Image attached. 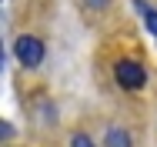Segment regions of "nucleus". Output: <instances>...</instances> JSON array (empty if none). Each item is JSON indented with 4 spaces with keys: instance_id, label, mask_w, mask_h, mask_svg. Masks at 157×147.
<instances>
[{
    "instance_id": "5",
    "label": "nucleus",
    "mask_w": 157,
    "mask_h": 147,
    "mask_svg": "<svg viewBox=\"0 0 157 147\" xmlns=\"http://www.w3.org/2000/svg\"><path fill=\"white\" fill-rule=\"evenodd\" d=\"M70 147H94V141H90L87 134H74V137H70Z\"/></svg>"
},
{
    "instance_id": "6",
    "label": "nucleus",
    "mask_w": 157,
    "mask_h": 147,
    "mask_svg": "<svg viewBox=\"0 0 157 147\" xmlns=\"http://www.w3.org/2000/svg\"><path fill=\"white\" fill-rule=\"evenodd\" d=\"M90 7H97V10H100V7H107V0H90Z\"/></svg>"
},
{
    "instance_id": "4",
    "label": "nucleus",
    "mask_w": 157,
    "mask_h": 147,
    "mask_svg": "<svg viewBox=\"0 0 157 147\" xmlns=\"http://www.w3.org/2000/svg\"><path fill=\"white\" fill-rule=\"evenodd\" d=\"M134 7L140 10V17L147 20V27H151V33L157 37V10H151V7H147V0H134Z\"/></svg>"
},
{
    "instance_id": "2",
    "label": "nucleus",
    "mask_w": 157,
    "mask_h": 147,
    "mask_svg": "<svg viewBox=\"0 0 157 147\" xmlns=\"http://www.w3.org/2000/svg\"><path fill=\"white\" fill-rule=\"evenodd\" d=\"M114 77H117V84L124 90H140L147 84V70H144V64H137V60H117Z\"/></svg>"
},
{
    "instance_id": "1",
    "label": "nucleus",
    "mask_w": 157,
    "mask_h": 147,
    "mask_svg": "<svg viewBox=\"0 0 157 147\" xmlns=\"http://www.w3.org/2000/svg\"><path fill=\"white\" fill-rule=\"evenodd\" d=\"M13 57L20 60V67L33 70V67L44 64V44H40L37 37H30V33H24V37L13 40Z\"/></svg>"
},
{
    "instance_id": "3",
    "label": "nucleus",
    "mask_w": 157,
    "mask_h": 147,
    "mask_svg": "<svg viewBox=\"0 0 157 147\" xmlns=\"http://www.w3.org/2000/svg\"><path fill=\"white\" fill-rule=\"evenodd\" d=\"M104 144L107 147H134V141H130V134H127L124 127H107Z\"/></svg>"
}]
</instances>
